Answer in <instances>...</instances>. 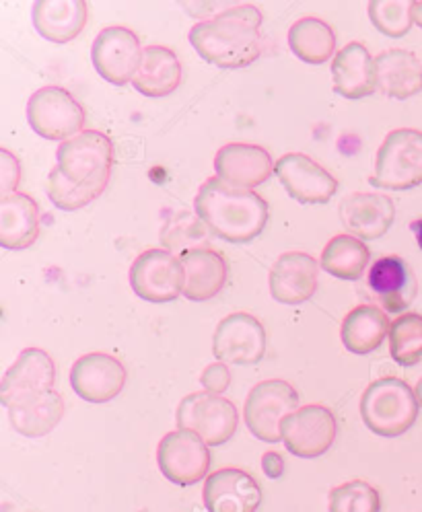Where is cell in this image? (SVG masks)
I'll return each mask as SVG.
<instances>
[{"instance_id":"28","label":"cell","mask_w":422,"mask_h":512,"mask_svg":"<svg viewBox=\"0 0 422 512\" xmlns=\"http://www.w3.org/2000/svg\"><path fill=\"white\" fill-rule=\"evenodd\" d=\"M392 321L375 305H359L350 311L340 327V338L348 352L371 354L390 336Z\"/></svg>"},{"instance_id":"18","label":"cell","mask_w":422,"mask_h":512,"mask_svg":"<svg viewBox=\"0 0 422 512\" xmlns=\"http://www.w3.org/2000/svg\"><path fill=\"white\" fill-rule=\"evenodd\" d=\"M202 500L208 512H256L262 504V490L248 471L225 467L208 475Z\"/></svg>"},{"instance_id":"6","label":"cell","mask_w":422,"mask_h":512,"mask_svg":"<svg viewBox=\"0 0 422 512\" xmlns=\"http://www.w3.org/2000/svg\"><path fill=\"white\" fill-rule=\"evenodd\" d=\"M299 410L297 389L283 379H268L258 383L243 406V418L248 430L264 443L283 441V422Z\"/></svg>"},{"instance_id":"3","label":"cell","mask_w":422,"mask_h":512,"mask_svg":"<svg viewBox=\"0 0 422 512\" xmlns=\"http://www.w3.org/2000/svg\"><path fill=\"white\" fill-rule=\"evenodd\" d=\"M416 391L402 379L383 377L373 381L361 397V418L365 426L383 438L408 432L418 418Z\"/></svg>"},{"instance_id":"26","label":"cell","mask_w":422,"mask_h":512,"mask_svg":"<svg viewBox=\"0 0 422 512\" xmlns=\"http://www.w3.org/2000/svg\"><path fill=\"white\" fill-rule=\"evenodd\" d=\"M377 89L392 99H410L422 91V64L416 54L400 48L383 50L375 58Z\"/></svg>"},{"instance_id":"8","label":"cell","mask_w":422,"mask_h":512,"mask_svg":"<svg viewBox=\"0 0 422 512\" xmlns=\"http://www.w3.org/2000/svg\"><path fill=\"white\" fill-rule=\"evenodd\" d=\"M27 122L48 140H68L83 132L85 109L62 87H42L27 101Z\"/></svg>"},{"instance_id":"41","label":"cell","mask_w":422,"mask_h":512,"mask_svg":"<svg viewBox=\"0 0 422 512\" xmlns=\"http://www.w3.org/2000/svg\"><path fill=\"white\" fill-rule=\"evenodd\" d=\"M410 231L414 233L416 243H418V247L422 249V218H418V221H412V223H410Z\"/></svg>"},{"instance_id":"14","label":"cell","mask_w":422,"mask_h":512,"mask_svg":"<svg viewBox=\"0 0 422 512\" xmlns=\"http://www.w3.org/2000/svg\"><path fill=\"white\" fill-rule=\"evenodd\" d=\"M280 186L299 204H328L338 190L336 177L303 153H287L274 165Z\"/></svg>"},{"instance_id":"21","label":"cell","mask_w":422,"mask_h":512,"mask_svg":"<svg viewBox=\"0 0 422 512\" xmlns=\"http://www.w3.org/2000/svg\"><path fill=\"white\" fill-rule=\"evenodd\" d=\"M344 227L361 241H373L390 231L396 218V204L390 196L355 192L340 202Z\"/></svg>"},{"instance_id":"29","label":"cell","mask_w":422,"mask_h":512,"mask_svg":"<svg viewBox=\"0 0 422 512\" xmlns=\"http://www.w3.org/2000/svg\"><path fill=\"white\" fill-rule=\"evenodd\" d=\"M9 422L15 432L27 438H42L50 434L64 416V399L58 391L29 397L7 408Z\"/></svg>"},{"instance_id":"31","label":"cell","mask_w":422,"mask_h":512,"mask_svg":"<svg viewBox=\"0 0 422 512\" xmlns=\"http://www.w3.org/2000/svg\"><path fill=\"white\" fill-rule=\"evenodd\" d=\"M371 260L369 247L355 235L332 237L320 258V266L334 278L359 280L363 278Z\"/></svg>"},{"instance_id":"33","label":"cell","mask_w":422,"mask_h":512,"mask_svg":"<svg viewBox=\"0 0 422 512\" xmlns=\"http://www.w3.org/2000/svg\"><path fill=\"white\" fill-rule=\"evenodd\" d=\"M390 354L400 367H414L422 360V315L404 313L392 323Z\"/></svg>"},{"instance_id":"39","label":"cell","mask_w":422,"mask_h":512,"mask_svg":"<svg viewBox=\"0 0 422 512\" xmlns=\"http://www.w3.org/2000/svg\"><path fill=\"white\" fill-rule=\"evenodd\" d=\"M262 469L266 473V478L278 480L280 475L285 473V459L280 457L278 453H274V451H268V453L262 455Z\"/></svg>"},{"instance_id":"1","label":"cell","mask_w":422,"mask_h":512,"mask_svg":"<svg viewBox=\"0 0 422 512\" xmlns=\"http://www.w3.org/2000/svg\"><path fill=\"white\" fill-rule=\"evenodd\" d=\"M262 13L248 3H231L221 15L198 21L188 40L198 56L219 68H245L264 52Z\"/></svg>"},{"instance_id":"25","label":"cell","mask_w":422,"mask_h":512,"mask_svg":"<svg viewBox=\"0 0 422 512\" xmlns=\"http://www.w3.org/2000/svg\"><path fill=\"white\" fill-rule=\"evenodd\" d=\"M40 237V208L27 194L0 196V245L27 249Z\"/></svg>"},{"instance_id":"24","label":"cell","mask_w":422,"mask_h":512,"mask_svg":"<svg viewBox=\"0 0 422 512\" xmlns=\"http://www.w3.org/2000/svg\"><path fill=\"white\" fill-rule=\"evenodd\" d=\"M184 264V297L196 303L217 297L227 284V262L213 247L180 255Z\"/></svg>"},{"instance_id":"38","label":"cell","mask_w":422,"mask_h":512,"mask_svg":"<svg viewBox=\"0 0 422 512\" xmlns=\"http://www.w3.org/2000/svg\"><path fill=\"white\" fill-rule=\"evenodd\" d=\"M21 181V167L19 159L9 153L7 149L0 151V194L9 196L17 192V186Z\"/></svg>"},{"instance_id":"42","label":"cell","mask_w":422,"mask_h":512,"mask_svg":"<svg viewBox=\"0 0 422 512\" xmlns=\"http://www.w3.org/2000/svg\"><path fill=\"white\" fill-rule=\"evenodd\" d=\"M416 397H418V404H420V408H422V377H420V381L416 383Z\"/></svg>"},{"instance_id":"34","label":"cell","mask_w":422,"mask_h":512,"mask_svg":"<svg viewBox=\"0 0 422 512\" xmlns=\"http://www.w3.org/2000/svg\"><path fill=\"white\" fill-rule=\"evenodd\" d=\"M367 13L375 29L388 38H402L414 23L410 0H371Z\"/></svg>"},{"instance_id":"35","label":"cell","mask_w":422,"mask_h":512,"mask_svg":"<svg viewBox=\"0 0 422 512\" xmlns=\"http://www.w3.org/2000/svg\"><path fill=\"white\" fill-rule=\"evenodd\" d=\"M328 510L330 512H379L381 496L371 484L363 480H353L330 490Z\"/></svg>"},{"instance_id":"10","label":"cell","mask_w":422,"mask_h":512,"mask_svg":"<svg viewBox=\"0 0 422 512\" xmlns=\"http://www.w3.org/2000/svg\"><path fill=\"white\" fill-rule=\"evenodd\" d=\"M138 35L128 27H105L97 33L91 48V62L97 75L112 85L132 83L143 60Z\"/></svg>"},{"instance_id":"16","label":"cell","mask_w":422,"mask_h":512,"mask_svg":"<svg viewBox=\"0 0 422 512\" xmlns=\"http://www.w3.org/2000/svg\"><path fill=\"white\" fill-rule=\"evenodd\" d=\"M54 379L56 367L50 354L40 348H25L0 381V404L11 408L19 401L48 393L54 389Z\"/></svg>"},{"instance_id":"19","label":"cell","mask_w":422,"mask_h":512,"mask_svg":"<svg viewBox=\"0 0 422 512\" xmlns=\"http://www.w3.org/2000/svg\"><path fill=\"white\" fill-rule=\"evenodd\" d=\"M320 266L309 253L289 251L272 264L268 286L274 301L283 305H301L318 290Z\"/></svg>"},{"instance_id":"4","label":"cell","mask_w":422,"mask_h":512,"mask_svg":"<svg viewBox=\"0 0 422 512\" xmlns=\"http://www.w3.org/2000/svg\"><path fill=\"white\" fill-rule=\"evenodd\" d=\"M114 165V144L108 134L97 130H83L81 134L64 140L56 151V169L79 188L101 186L108 188Z\"/></svg>"},{"instance_id":"23","label":"cell","mask_w":422,"mask_h":512,"mask_svg":"<svg viewBox=\"0 0 422 512\" xmlns=\"http://www.w3.org/2000/svg\"><path fill=\"white\" fill-rule=\"evenodd\" d=\"M35 31L52 44L73 42L87 23L83 0H38L31 7Z\"/></svg>"},{"instance_id":"12","label":"cell","mask_w":422,"mask_h":512,"mask_svg":"<svg viewBox=\"0 0 422 512\" xmlns=\"http://www.w3.org/2000/svg\"><path fill=\"white\" fill-rule=\"evenodd\" d=\"M418 280L400 255H383L365 276V297L385 313H402L416 299Z\"/></svg>"},{"instance_id":"22","label":"cell","mask_w":422,"mask_h":512,"mask_svg":"<svg viewBox=\"0 0 422 512\" xmlns=\"http://www.w3.org/2000/svg\"><path fill=\"white\" fill-rule=\"evenodd\" d=\"M334 91L346 99H363L377 91V64L361 42L346 44L332 62Z\"/></svg>"},{"instance_id":"17","label":"cell","mask_w":422,"mask_h":512,"mask_svg":"<svg viewBox=\"0 0 422 512\" xmlns=\"http://www.w3.org/2000/svg\"><path fill=\"white\" fill-rule=\"evenodd\" d=\"M126 385L124 364L103 352H93L77 358L70 369V387L89 401V404H105L122 393Z\"/></svg>"},{"instance_id":"20","label":"cell","mask_w":422,"mask_h":512,"mask_svg":"<svg viewBox=\"0 0 422 512\" xmlns=\"http://www.w3.org/2000/svg\"><path fill=\"white\" fill-rule=\"evenodd\" d=\"M213 163L217 177L243 190H254L266 184L276 165L262 146L248 142H231L221 146Z\"/></svg>"},{"instance_id":"7","label":"cell","mask_w":422,"mask_h":512,"mask_svg":"<svg viewBox=\"0 0 422 512\" xmlns=\"http://www.w3.org/2000/svg\"><path fill=\"white\" fill-rule=\"evenodd\" d=\"M175 422L180 430H190L198 434L208 447H221L237 430L239 414L237 408L223 395H210L206 391L186 395L178 412H175Z\"/></svg>"},{"instance_id":"2","label":"cell","mask_w":422,"mask_h":512,"mask_svg":"<svg viewBox=\"0 0 422 512\" xmlns=\"http://www.w3.org/2000/svg\"><path fill=\"white\" fill-rule=\"evenodd\" d=\"M194 212L215 237L241 245L262 235L268 202L254 190L235 188L221 177H208L194 198Z\"/></svg>"},{"instance_id":"15","label":"cell","mask_w":422,"mask_h":512,"mask_svg":"<svg viewBox=\"0 0 422 512\" xmlns=\"http://www.w3.org/2000/svg\"><path fill=\"white\" fill-rule=\"evenodd\" d=\"M213 352L225 364H256L266 352L264 325L250 313H231L215 329Z\"/></svg>"},{"instance_id":"30","label":"cell","mask_w":422,"mask_h":512,"mask_svg":"<svg viewBox=\"0 0 422 512\" xmlns=\"http://www.w3.org/2000/svg\"><path fill=\"white\" fill-rule=\"evenodd\" d=\"M289 48L301 62L324 64L336 50V33L318 17H303L289 29Z\"/></svg>"},{"instance_id":"37","label":"cell","mask_w":422,"mask_h":512,"mask_svg":"<svg viewBox=\"0 0 422 512\" xmlns=\"http://www.w3.org/2000/svg\"><path fill=\"white\" fill-rule=\"evenodd\" d=\"M200 385L210 395H223L231 385V371L225 362H213L202 371Z\"/></svg>"},{"instance_id":"5","label":"cell","mask_w":422,"mask_h":512,"mask_svg":"<svg viewBox=\"0 0 422 512\" xmlns=\"http://www.w3.org/2000/svg\"><path fill=\"white\" fill-rule=\"evenodd\" d=\"M371 184L383 190H412L422 184V132L412 128L392 130L383 138Z\"/></svg>"},{"instance_id":"32","label":"cell","mask_w":422,"mask_h":512,"mask_svg":"<svg viewBox=\"0 0 422 512\" xmlns=\"http://www.w3.org/2000/svg\"><path fill=\"white\" fill-rule=\"evenodd\" d=\"M163 249L173 255H184L194 249H206L213 241V233L204 225L194 210H173L167 214L159 233Z\"/></svg>"},{"instance_id":"36","label":"cell","mask_w":422,"mask_h":512,"mask_svg":"<svg viewBox=\"0 0 422 512\" xmlns=\"http://www.w3.org/2000/svg\"><path fill=\"white\" fill-rule=\"evenodd\" d=\"M103 192H105V188H101V186L79 188V186L68 184V181L58 173L56 167L48 175V198L52 200V204L56 208H60L64 212L81 210L83 206L97 200Z\"/></svg>"},{"instance_id":"27","label":"cell","mask_w":422,"mask_h":512,"mask_svg":"<svg viewBox=\"0 0 422 512\" xmlns=\"http://www.w3.org/2000/svg\"><path fill=\"white\" fill-rule=\"evenodd\" d=\"M180 83L182 62L175 52L163 46H147L132 87L145 97H165L178 89Z\"/></svg>"},{"instance_id":"40","label":"cell","mask_w":422,"mask_h":512,"mask_svg":"<svg viewBox=\"0 0 422 512\" xmlns=\"http://www.w3.org/2000/svg\"><path fill=\"white\" fill-rule=\"evenodd\" d=\"M412 19L418 27H422V0H414L412 3Z\"/></svg>"},{"instance_id":"9","label":"cell","mask_w":422,"mask_h":512,"mask_svg":"<svg viewBox=\"0 0 422 512\" xmlns=\"http://www.w3.org/2000/svg\"><path fill=\"white\" fill-rule=\"evenodd\" d=\"M128 280L136 297L149 303H169L184 295V264L167 249H149L132 262Z\"/></svg>"},{"instance_id":"11","label":"cell","mask_w":422,"mask_h":512,"mask_svg":"<svg viewBox=\"0 0 422 512\" xmlns=\"http://www.w3.org/2000/svg\"><path fill=\"white\" fill-rule=\"evenodd\" d=\"M157 465L175 486H194L206 478L210 451L202 438L190 430L167 432L157 447Z\"/></svg>"},{"instance_id":"13","label":"cell","mask_w":422,"mask_h":512,"mask_svg":"<svg viewBox=\"0 0 422 512\" xmlns=\"http://www.w3.org/2000/svg\"><path fill=\"white\" fill-rule=\"evenodd\" d=\"M338 424L324 406H303L283 422V443L301 459H315L330 451L336 441Z\"/></svg>"}]
</instances>
